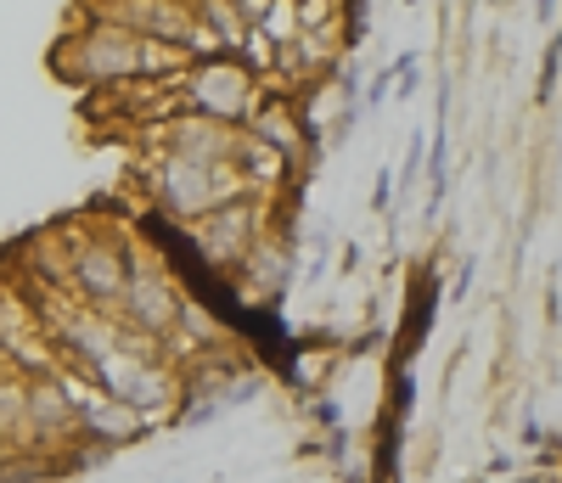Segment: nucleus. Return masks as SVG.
<instances>
[{
	"label": "nucleus",
	"instance_id": "nucleus-1",
	"mask_svg": "<svg viewBox=\"0 0 562 483\" xmlns=\"http://www.w3.org/2000/svg\"><path fill=\"white\" fill-rule=\"evenodd\" d=\"M140 45H147V40H135L130 29L108 23L97 7H85L79 23L57 40L52 74L68 79V85L97 90V96H113V90H124V85L140 79Z\"/></svg>",
	"mask_w": 562,
	"mask_h": 483
},
{
	"label": "nucleus",
	"instance_id": "nucleus-3",
	"mask_svg": "<svg viewBox=\"0 0 562 483\" xmlns=\"http://www.w3.org/2000/svg\"><path fill=\"white\" fill-rule=\"evenodd\" d=\"M74 225V248H68V281L63 293L79 304V310H97V315H113L119 299H124V281H130V259H135V236L119 231V225Z\"/></svg>",
	"mask_w": 562,
	"mask_h": 483
},
{
	"label": "nucleus",
	"instance_id": "nucleus-8",
	"mask_svg": "<svg viewBox=\"0 0 562 483\" xmlns=\"http://www.w3.org/2000/svg\"><path fill=\"white\" fill-rule=\"evenodd\" d=\"M254 141H265L270 153H281L288 164H310V130H304V113H299V96L288 90H265V102L254 108V119L243 124Z\"/></svg>",
	"mask_w": 562,
	"mask_h": 483
},
{
	"label": "nucleus",
	"instance_id": "nucleus-10",
	"mask_svg": "<svg viewBox=\"0 0 562 483\" xmlns=\"http://www.w3.org/2000/svg\"><path fill=\"white\" fill-rule=\"evenodd\" d=\"M23 400H29V382L0 366V439H7L12 450L23 445Z\"/></svg>",
	"mask_w": 562,
	"mask_h": 483
},
{
	"label": "nucleus",
	"instance_id": "nucleus-5",
	"mask_svg": "<svg viewBox=\"0 0 562 483\" xmlns=\"http://www.w3.org/2000/svg\"><path fill=\"white\" fill-rule=\"evenodd\" d=\"M265 79L237 63V57H209V63H192L180 79H175V113H198V119H214L225 130H243L254 119V108L265 102Z\"/></svg>",
	"mask_w": 562,
	"mask_h": 483
},
{
	"label": "nucleus",
	"instance_id": "nucleus-11",
	"mask_svg": "<svg viewBox=\"0 0 562 483\" xmlns=\"http://www.w3.org/2000/svg\"><path fill=\"white\" fill-rule=\"evenodd\" d=\"M293 18H299V34H344L349 7H338V0H293Z\"/></svg>",
	"mask_w": 562,
	"mask_h": 483
},
{
	"label": "nucleus",
	"instance_id": "nucleus-2",
	"mask_svg": "<svg viewBox=\"0 0 562 483\" xmlns=\"http://www.w3.org/2000/svg\"><path fill=\"white\" fill-rule=\"evenodd\" d=\"M140 186H147V198L175 225H198L203 214L248 198L231 164H192V158H169V153H147V164H140Z\"/></svg>",
	"mask_w": 562,
	"mask_h": 483
},
{
	"label": "nucleus",
	"instance_id": "nucleus-6",
	"mask_svg": "<svg viewBox=\"0 0 562 483\" xmlns=\"http://www.w3.org/2000/svg\"><path fill=\"white\" fill-rule=\"evenodd\" d=\"M276 214H281L276 203L237 198V203H225V209L203 214L198 225H186V231H192V248L203 254V265L237 276V270H243V259H248V254L259 248V242L276 231Z\"/></svg>",
	"mask_w": 562,
	"mask_h": 483
},
{
	"label": "nucleus",
	"instance_id": "nucleus-9",
	"mask_svg": "<svg viewBox=\"0 0 562 483\" xmlns=\"http://www.w3.org/2000/svg\"><path fill=\"white\" fill-rule=\"evenodd\" d=\"M293 281V248H288V236H281V225L259 242V248L243 259V270H237V287L248 299H276L281 287Z\"/></svg>",
	"mask_w": 562,
	"mask_h": 483
},
{
	"label": "nucleus",
	"instance_id": "nucleus-12",
	"mask_svg": "<svg viewBox=\"0 0 562 483\" xmlns=\"http://www.w3.org/2000/svg\"><path fill=\"white\" fill-rule=\"evenodd\" d=\"M12 478H18V450L0 439V483H12Z\"/></svg>",
	"mask_w": 562,
	"mask_h": 483
},
{
	"label": "nucleus",
	"instance_id": "nucleus-7",
	"mask_svg": "<svg viewBox=\"0 0 562 483\" xmlns=\"http://www.w3.org/2000/svg\"><path fill=\"white\" fill-rule=\"evenodd\" d=\"M74 382H79V456L85 450H124V445H135L140 433L153 427L147 416H135L130 405L97 394L79 371H74Z\"/></svg>",
	"mask_w": 562,
	"mask_h": 483
},
{
	"label": "nucleus",
	"instance_id": "nucleus-4",
	"mask_svg": "<svg viewBox=\"0 0 562 483\" xmlns=\"http://www.w3.org/2000/svg\"><path fill=\"white\" fill-rule=\"evenodd\" d=\"M180 315H186V287H180V276L169 270V259H164L158 248L135 242L130 281H124V299H119L113 321H119L124 332H135L140 344L164 349L169 337H175V326H180Z\"/></svg>",
	"mask_w": 562,
	"mask_h": 483
}]
</instances>
